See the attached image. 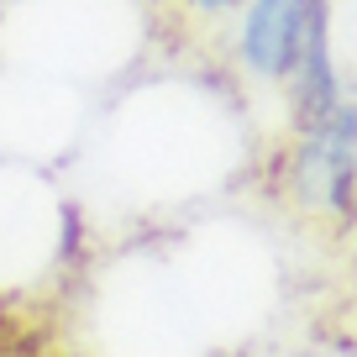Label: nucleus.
<instances>
[{
    "mask_svg": "<svg viewBox=\"0 0 357 357\" xmlns=\"http://www.w3.org/2000/svg\"><path fill=\"white\" fill-rule=\"evenodd\" d=\"M178 6H184L195 22H226V16L242 11V0H178Z\"/></svg>",
    "mask_w": 357,
    "mask_h": 357,
    "instance_id": "4",
    "label": "nucleus"
},
{
    "mask_svg": "<svg viewBox=\"0 0 357 357\" xmlns=\"http://www.w3.org/2000/svg\"><path fill=\"white\" fill-rule=\"evenodd\" d=\"M284 95H289L294 126L321 121L326 111L342 105L347 84H342V74H336V53H331V0H310V6H305L300 58H294L289 79H284Z\"/></svg>",
    "mask_w": 357,
    "mask_h": 357,
    "instance_id": "3",
    "label": "nucleus"
},
{
    "mask_svg": "<svg viewBox=\"0 0 357 357\" xmlns=\"http://www.w3.org/2000/svg\"><path fill=\"white\" fill-rule=\"evenodd\" d=\"M352 231H357V200H352Z\"/></svg>",
    "mask_w": 357,
    "mask_h": 357,
    "instance_id": "5",
    "label": "nucleus"
},
{
    "mask_svg": "<svg viewBox=\"0 0 357 357\" xmlns=\"http://www.w3.org/2000/svg\"><path fill=\"white\" fill-rule=\"evenodd\" d=\"M284 190L300 211L321 215L331 226H352L357 200V95H342L336 111L321 121L294 126V142L284 153Z\"/></svg>",
    "mask_w": 357,
    "mask_h": 357,
    "instance_id": "1",
    "label": "nucleus"
},
{
    "mask_svg": "<svg viewBox=\"0 0 357 357\" xmlns=\"http://www.w3.org/2000/svg\"><path fill=\"white\" fill-rule=\"evenodd\" d=\"M305 6H310V0H242V11H236V37H231V58L242 63L247 79L284 89L294 58H300Z\"/></svg>",
    "mask_w": 357,
    "mask_h": 357,
    "instance_id": "2",
    "label": "nucleus"
}]
</instances>
